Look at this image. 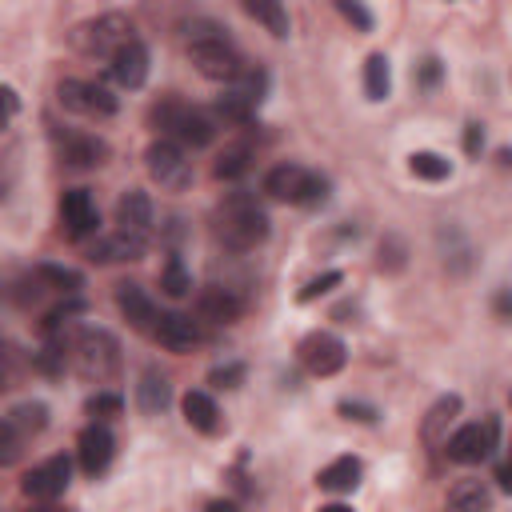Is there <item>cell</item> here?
<instances>
[{"label": "cell", "instance_id": "50", "mask_svg": "<svg viewBox=\"0 0 512 512\" xmlns=\"http://www.w3.org/2000/svg\"><path fill=\"white\" fill-rule=\"evenodd\" d=\"M0 344H4V340H0Z\"/></svg>", "mask_w": 512, "mask_h": 512}, {"label": "cell", "instance_id": "8", "mask_svg": "<svg viewBox=\"0 0 512 512\" xmlns=\"http://www.w3.org/2000/svg\"><path fill=\"white\" fill-rule=\"evenodd\" d=\"M496 444H500V420L496 416H488L480 424H464L452 436H444V452L456 464H480L496 452Z\"/></svg>", "mask_w": 512, "mask_h": 512}, {"label": "cell", "instance_id": "5", "mask_svg": "<svg viewBox=\"0 0 512 512\" xmlns=\"http://www.w3.org/2000/svg\"><path fill=\"white\" fill-rule=\"evenodd\" d=\"M132 20L124 16V12H100V16H92V20H80L76 28H72V44H76V52H84V56H92V60H108L120 44H128L132 40Z\"/></svg>", "mask_w": 512, "mask_h": 512}, {"label": "cell", "instance_id": "41", "mask_svg": "<svg viewBox=\"0 0 512 512\" xmlns=\"http://www.w3.org/2000/svg\"><path fill=\"white\" fill-rule=\"evenodd\" d=\"M240 380H244V364H224V368L208 372V384H216V388H236Z\"/></svg>", "mask_w": 512, "mask_h": 512}, {"label": "cell", "instance_id": "31", "mask_svg": "<svg viewBox=\"0 0 512 512\" xmlns=\"http://www.w3.org/2000/svg\"><path fill=\"white\" fill-rule=\"evenodd\" d=\"M8 424H12L16 436L24 440V436H32V432H44V424H48V408H44V404H16V408L8 412Z\"/></svg>", "mask_w": 512, "mask_h": 512}, {"label": "cell", "instance_id": "48", "mask_svg": "<svg viewBox=\"0 0 512 512\" xmlns=\"http://www.w3.org/2000/svg\"><path fill=\"white\" fill-rule=\"evenodd\" d=\"M316 512H352V504H324V508H316Z\"/></svg>", "mask_w": 512, "mask_h": 512}, {"label": "cell", "instance_id": "29", "mask_svg": "<svg viewBox=\"0 0 512 512\" xmlns=\"http://www.w3.org/2000/svg\"><path fill=\"white\" fill-rule=\"evenodd\" d=\"M248 164H252V148L248 144H232V148H224L220 156H216V180H240L244 172H248Z\"/></svg>", "mask_w": 512, "mask_h": 512}, {"label": "cell", "instance_id": "19", "mask_svg": "<svg viewBox=\"0 0 512 512\" xmlns=\"http://www.w3.org/2000/svg\"><path fill=\"white\" fill-rule=\"evenodd\" d=\"M116 308H120V316L136 328V332H144V336H152V324H156V304L148 300V292L140 288V284H116Z\"/></svg>", "mask_w": 512, "mask_h": 512}, {"label": "cell", "instance_id": "6", "mask_svg": "<svg viewBox=\"0 0 512 512\" xmlns=\"http://www.w3.org/2000/svg\"><path fill=\"white\" fill-rule=\"evenodd\" d=\"M264 192L284 204H320L328 196V180L304 164H276L264 176Z\"/></svg>", "mask_w": 512, "mask_h": 512}, {"label": "cell", "instance_id": "26", "mask_svg": "<svg viewBox=\"0 0 512 512\" xmlns=\"http://www.w3.org/2000/svg\"><path fill=\"white\" fill-rule=\"evenodd\" d=\"M244 12L256 20V24H264L276 40H284L288 32H292V20H288V8L284 4H276V0H244Z\"/></svg>", "mask_w": 512, "mask_h": 512}, {"label": "cell", "instance_id": "24", "mask_svg": "<svg viewBox=\"0 0 512 512\" xmlns=\"http://www.w3.org/2000/svg\"><path fill=\"white\" fill-rule=\"evenodd\" d=\"M168 400H172V384H168L156 368H148V372L140 376V384H136V404H140V412H144V416H156V412L168 408Z\"/></svg>", "mask_w": 512, "mask_h": 512}, {"label": "cell", "instance_id": "35", "mask_svg": "<svg viewBox=\"0 0 512 512\" xmlns=\"http://www.w3.org/2000/svg\"><path fill=\"white\" fill-rule=\"evenodd\" d=\"M88 416L96 420V424H104V420H112V416H120L124 412V400L116 396V392H96V396H88Z\"/></svg>", "mask_w": 512, "mask_h": 512}, {"label": "cell", "instance_id": "37", "mask_svg": "<svg viewBox=\"0 0 512 512\" xmlns=\"http://www.w3.org/2000/svg\"><path fill=\"white\" fill-rule=\"evenodd\" d=\"M380 272H400L404 268V240L400 236H384L380 240V260H376Z\"/></svg>", "mask_w": 512, "mask_h": 512}, {"label": "cell", "instance_id": "47", "mask_svg": "<svg viewBox=\"0 0 512 512\" xmlns=\"http://www.w3.org/2000/svg\"><path fill=\"white\" fill-rule=\"evenodd\" d=\"M496 484H500V488H512V480H508V464H496Z\"/></svg>", "mask_w": 512, "mask_h": 512}, {"label": "cell", "instance_id": "12", "mask_svg": "<svg viewBox=\"0 0 512 512\" xmlns=\"http://www.w3.org/2000/svg\"><path fill=\"white\" fill-rule=\"evenodd\" d=\"M60 224L68 240H84L100 228V208L88 188H64L60 192Z\"/></svg>", "mask_w": 512, "mask_h": 512}, {"label": "cell", "instance_id": "27", "mask_svg": "<svg viewBox=\"0 0 512 512\" xmlns=\"http://www.w3.org/2000/svg\"><path fill=\"white\" fill-rule=\"evenodd\" d=\"M36 284L40 288H52V292H64V296H76L84 288V276L76 268H64V264H36Z\"/></svg>", "mask_w": 512, "mask_h": 512}, {"label": "cell", "instance_id": "38", "mask_svg": "<svg viewBox=\"0 0 512 512\" xmlns=\"http://www.w3.org/2000/svg\"><path fill=\"white\" fill-rule=\"evenodd\" d=\"M16 456H20V436H16V428L8 420H0V468L16 464Z\"/></svg>", "mask_w": 512, "mask_h": 512}, {"label": "cell", "instance_id": "25", "mask_svg": "<svg viewBox=\"0 0 512 512\" xmlns=\"http://www.w3.org/2000/svg\"><path fill=\"white\" fill-rule=\"evenodd\" d=\"M456 412H460V396H456V392L440 396V400L428 408L424 424H420V440H424V444H440V440H444V428L456 420Z\"/></svg>", "mask_w": 512, "mask_h": 512}, {"label": "cell", "instance_id": "3", "mask_svg": "<svg viewBox=\"0 0 512 512\" xmlns=\"http://www.w3.org/2000/svg\"><path fill=\"white\" fill-rule=\"evenodd\" d=\"M184 40H188V60L196 64V72L204 80L232 84L244 72V60H240L236 44L224 36V28L216 20H192V24H184Z\"/></svg>", "mask_w": 512, "mask_h": 512}, {"label": "cell", "instance_id": "4", "mask_svg": "<svg viewBox=\"0 0 512 512\" xmlns=\"http://www.w3.org/2000/svg\"><path fill=\"white\" fill-rule=\"evenodd\" d=\"M148 124L160 132V140H172L180 148H204L216 136V120L180 96H160L148 108Z\"/></svg>", "mask_w": 512, "mask_h": 512}, {"label": "cell", "instance_id": "22", "mask_svg": "<svg viewBox=\"0 0 512 512\" xmlns=\"http://www.w3.org/2000/svg\"><path fill=\"white\" fill-rule=\"evenodd\" d=\"M180 408H184L188 428H196V432H204V436L220 432V408H216V400H212L208 392H196V388H192V392H184Z\"/></svg>", "mask_w": 512, "mask_h": 512}, {"label": "cell", "instance_id": "30", "mask_svg": "<svg viewBox=\"0 0 512 512\" xmlns=\"http://www.w3.org/2000/svg\"><path fill=\"white\" fill-rule=\"evenodd\" d=\"M160 288H164V296H172V300H184V296L192 292V276H188V268H184L180 256H168V260H164Z\"/></svg>", "mask_w": 512, "mask_h": 512}, {"label": "cell", "instance_id": "36", "mask_svg": "<svg viewBox=\"0 0 512 512\" xmlns=\"http://www.w3.org/2000/svg\"><path fill=\"white\" fill-rule=\"evenodd\" d=\"M340 280H344V272H336V268H328V272H320V276H312V280H308V284H304V288L296 292V300H300V304H312L316 296H324V292H332V288H336Z\"/></svg>", "mask_w": 512, "mask_h": 512}, {"label": "cell", "instance_id": "13", "mask_svg": "<svg viewBox=\"0 0 512 512\" xmlns=\"http://www.w3.org/2000/svg\"><path fill=\"white\" fill-rule=\"evenodd\" d=\"M68 480H72V460L68 456H48V460H40L36 468L24 472L20 488L32 500H56V496H64Z\"/></svg>", "mask_w": 512, "mask_h": 512}, {"label": "cell", "instance_id": "49", "mask_svg": "<svg viewBox=\"0 0 512 512\" xmlns=\"http://www.w3.org/2000/svg\"><path fill=\"white\" fill-rule=\"evenodd\" d=\"M28 512H64V508H48V504H44V508H28Z\"/></svg>", "mask_w": 512, "mask_h": 512}, {"label": "cell", "instance_id": "42", "mask_svg": "<svg viewBox=\"0 0 512 512\" xmlns=\"http://www.w3.org/2000/svg\"><path fill=\"white\" fill-rule=\"evenodd\" d=\"M340 416H348V420H360V424H372L380 412H376L372 404H360V400H340Z\"/></svg>", "mask_w": 512, "mask_h": 512}, {"label": "cell", "instance_id": "45", "mask_svg": "<svg viewBox=\"0 0 512 512\" xmlns=\"http://www.w3.org/2000/svg\"><path fill=\"white\" fill-rule=\"evenodd\" d=\"M4 388H12V360H8V352H4V344H0V392Z\"/></svg>", "mask_w": 512, "mask_h": 512}, {"label": "cell", "instance_id": "43", "mask_svg": "<svg viewBox=\"0 0 512 512\" xmlns=\"http://www.w3.org/2000/svg\"><path fill=\"white\" fill-rule=\"evenodd\" d=\"M480 148H484V124H468L464 128V152L468 156H480Z\"/></svg>", "mask_w": 512, "mask_h": 512}, {"label": "cell", "instance_id": "28", "mask_svg": "<svg viewBox=\"0 0 512 512\" xmlns=\"http://www.w3.org/2000/svg\"><path fill=\"white\" fill-rule=\"evenodd\" d=\"M364 92H368V100H384L392 92V68H388L384 52H372L364 60Z\"/></svg>", "mask_w": 512, "mask_h": 512}, {"label": "cell", "instance_id": "34", "mask_svg": "<svg viewBox=\"0 0 512 512\" xmlns=\"http://www.w3.org/2000/svg\"><path fill=\"white\" fill-rule=\"evenodd\" d=\"M252 112H256V108H252L248 100H240L232 88H228V92L216 100V116H224L228 124H248V120H252Z\"/></svg>", "mask_w": 512, "mask_h": 512}, {"label": "cell", "instance_id": "23", "mask_svg": "<svg viewBox=\"0 0 512 512\" xmlns=\"http://www.w3.org/2000/svg\"><path fill=\"white\" fill-rule=\"evenodd\" d=\"M360 476H364V464H360L356 456H336L332 464H324V468L316 472V484H320L324 492H352V488L360 484Z\"/></svg>", "mask_w": 512, "mask_h": 512}, {"label": "cell", "instance_id": "11", "mask_svg": "<svg viewBox=\"0 0 512 512\" xmlns=\"http://www.w3.org/2000/svg\"><path fill=\"white\" fill-rule=\"evenodd\" d=\"M52 144H56V156H60V164H68V168H100V164H108V156H112V148H108V140H100V136H92V132H52Z\"/></svg>", "mask_w": 512, "mask_h": 512}, {"label": "cell", "instance_id": "9", "mask_svg": "<svg viewBox=\"0 0 512 512\" xmlns=\"http://www.w3.org/2000/svg\"><path fill=\"white\" fill-rule=\"evenodd\" d=\"M144 168H148V176H152L160 188H168V192H184V188L192 184V164H188L184 148L172 144V140H152V144L144 148Z\"/></svg>", "mask_w": 512, "mask_h": 512}, {"label": "cell", "instance_id": "10", "mask_svg": "<svg viewBox=\"0 0 512 512\" xmlns=\"http://www.w3.org/2000/svg\"><path fill=\"white\" fill-rule=\"evenodd\" d=\"M296 356H300V364H304L312 376H336V372L344 368V360H348V348H344L340 336L316 328V332H308V336L296 344Z\"/></svg>", "mask_w": 512, "mask_h": 512}, {"label": "cell", "instance_id": "1", "mask_svg": "<svg viewBox=\"0 0 512 512\" xmlns=\"http://www.w3.org/2000/svg\"><path fill=\"white\" fill-rule=\"evenodd\" d=\"M60 352L68 360V368L80 376V380H92V384H104V380H116L120 376V340L108 332V328H96V324H84V328H68L64 340H60Z\"/></svg>", "mask_w": 512, "mask_h": 512}, {"label": "cell", "instance_id": "7", "mask_svg": "<svg viewBox=\"0 0 512 512\" xmlns=\"http://www.w3.org/2000/svg\"><path fill=\"white\" fill-rule=\"evenodd\" d=\"M56 100H60V108H68V112H76V116H88V120H108V116H116V96H112L104 84H96V80H76V76H68V80L56 84Z\"/></svg>", "mask_w": 512, "mask_h": 512}, {"label": "cell", "instance_id": "16", "mask_svg": "<svg viewBox=\"0 0 512 512\" xmlns=\"http://www.w3.org/2000/svg\"><path fill=\"white\" fill-rule=\"evenodd\" d=\"M108 72L120 88H140L148 80V48L140 36H132L128 44H120L112 56H108Z\"/></svg>", "mask_w": 512, "mask_h": 512}, {"label": "cell", "instance_id": "18", "mask_svg": "<svg viewBox=\"0 0 512 512\" xmlns=\"http://www.w3.org/2000/svg\"><path fill=\"white\" fill-rule=\"evenodd\" d=\"M116 232L148 240V232H152V200H148V192H140V188L120 192V200H116Z\"/></svg>", "mask_w": 512, "mask_h": 512}, {"label": "cell", "instance_id": "44", "mask_svg": "<svg viewBox=\"0 0 512 512\" xmlns=\"http://www.w3.org/2000/svg\"><path fill=\"white\" fill-rule=\"evenodd\" d=\"M416 80H420L424 88H432V84L440 80V60H436V56H428V60L416 68Z\"/></svg>", "mask_w": 512, "mask_h": 512}, {"label": "cell", "instance_id": "21", "mask_svg": "<svg viewBox=\"0 0 512 512\" xmlns=\"http://www.w3.org/2000/svg\"><path fill=\"white\" fill-rule=\"evenodd\" d=\"M444 512H492V492L484 480H456L444 496Z\"/></svg>", "mask_w": 512, "mask_h": 512}, {"label": "cell", "instance_id": "2", "mask_svg": "<svg viewBox=\"0 0 512 512\" xmlns=\"http://www.w3.org/2000/svg\"><path fill=\"white\" fill-rule=\"evenodd\" d=\"M212 236L228 252H252L268 240V212L252 192H228L212 208Z\"/></svg>", "mask_w": 512, "mask_h": 512}, {"label": "cell", "instance_id": "14", "mask_svg": "<svg viewBox=\"0 0 512 512\" xmlns=\"http://www.w3.org/2000/svg\"><path fill=\"white\" fill-rule=\"evenodd\" d=\"M152 340L168 352H192L200 340H204V324L184 316V312H156V324H152Z\"/></svg>", "mask_w": 512, "mask_h": 512}, {"label": "cell", "instance_id": "33", "mask_svg": "<svg viewBox=\"0 0 512 512\" xmlns=\"http://www.w3.org/2000/svg\"><path fill=\"white\" fill-rule=\"evenodd\" d=\"M408 168H412V176H420V180H444V176L452 172V164H448L440 152H412V156H408Z\"/></svg>", "mask_w": 512, "mask_h": 512}, {"label": "cell", "instance_id": "32", "mask_svg": "<svg viewBox=\"0 0 512 512\" xmlns=\"http://www.w3.org/2000/svg\"><path fill=\"white\" fill-rule=\"evenodd\" d=\"M232 92L256 108V104L264 100V92H268V72H264V68H244V72L232 80Z\"/></svg>", "mask_w": 512, "mask_h": 512}, {"label": "cell", "instance_id": "15", "mask_svg": "<svg viewBox=\"0 0 512 512\" xmlns=\"http://www.w3.org/2000/svg\"><path fill=\"white\" fill-rule=\"evenodd\" d=\"M196 316H200V324L204 320L208 324H236L244 316V300L224 284H204L196 292Z\"/></svg>", "mask_w": 512, "mask_h": 512}, {"label": "cell", "instance_id": "20", "mask_svg": "<svg viewBox=\"0 0 512 512\" xmlns=\"http://www.w3.org/2000/svg\"><path fill=\"white\" fill-rule=\"evenodd\" d=\"M140 256H144V240L124 236V232L96 236V244L88 248V260L92 264H124V260H140Z\"/></svg>", "mask_w": 512, "mask_h": 512}, {"label": "cell", "instance_id": "39", "mask_svg": "<svg viewBox=\"0 0 512 512\" xmlns=\"http://www.w3.org/2000/svg\"><path fill=\"white\" fill-rule=\"evenodd\" d=\"M336 8H340V16H344L348 24H356L360 32H372V12H368L364 4H356V0H340Z\"/></svg>", "mask_w": 512, "mask_h": 512}, {"label": "cell", "instance_id": "17", "mask_svg": "<svg viewBox=\"0 0 512 512\" xmlns=\"http://www.w3.org/2000/svg\"><path fill=\"white\" fill-rule=\"evenodd\" d=\"M76 456H80L84 476H100V472L112 464V456H116V440H112V432H108L104 424L92 420V424L80 432V440H76Z\"/></svg>", "mask_w": 512, "mask_h": 512}, {"label": "cell", "instance_id": "46", "mask_svg": "<svg viewBox=\"0 0 512 512\" xmlns=\"http://www.w3.org/2000/svg\"><path fill=\"white\" fill-rule=\"evenodd\" d=\"M204 512H240V508H236L232 500H212V504H208Z\"/></svg>", "mask_w": 512, "mask_h": 512}, {"label": "cell", "instance_id": "40", "mask_svg": "<svg viewBox=\"0 0 512 512\" xmlns=\"http://www.w3.org/2000/svg\"><path fill=\"white\" fill-rule=\"evenodd\" d=\"M16 112H20V96H16V88H12V84H0V132L16 120Z\"/></svg>", "mask_w": 512, "mask_h": 512}]
</instances>
